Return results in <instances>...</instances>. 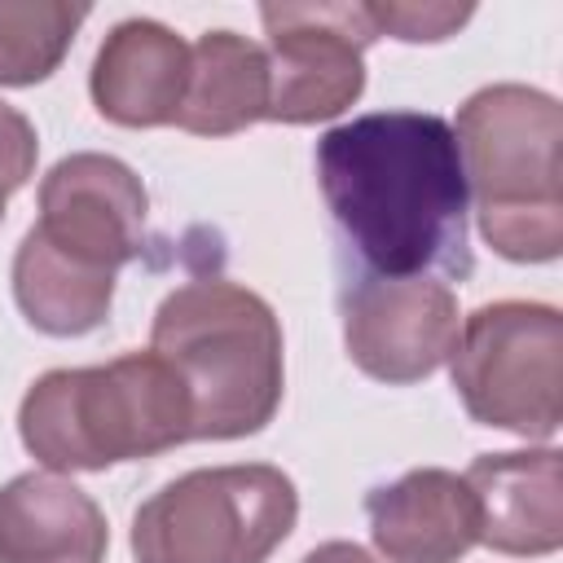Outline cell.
Segmentation results:
<instances>
[{
	"label": "cell",
	"instance_id": "ac0fdd59",
	"mask_svg": "<svg viewBox=\"0 0 563 563\" xmlns=\"http://www.w3.org/2000/svg\"><path fill=\"white\" fill-rule=\"evenodd\" d=\"M35 154H40V136L31 119L0 101V180L9 189H22L35 172Z\"/></svg>",
	"mask_w": 563,
	"mask_h": 563
},
{
	"label": "cell",
	"instance_id": "5bb4252c",
	"mask_svg": "<svg viewBox=\"0 0 563 563\" xmlns=\"http://www.w3.org/2000/svg\"><path fill=\"white\" fill-rule=\"evenodd\" d=\"M268 114L264 48L238 31H207L189 48V79L176 128L194 136H233Z\"/></svg>",
	"mask_w": 563,
	"mask_h": 563
},
{
	"label": "cell",
	"instance_id": "6da1fadb",
	"mask_svg": "<svg viewBox=\"0 0 563 563\" xmlns=\"http://www.w3.org/2000/svg\"><path fill=\"white\" fill-rule=\"evenodd\" d=\"M317 185L343 268L466 282V176L453 128L422 110H378L317 141Z\"/></svg>",
	"mask_w": 563,
	"mask_h": 563
},
{
	"label": "cell",
	"instance_id": "52a82bcc",
	"mask_svg": "<svg viewBox=\"0 0 563 563\" xmlns=\"http://www.w3.org/2000/svg\"><path fill=\"white\" fill-rule=\"evenodd\" d=\"M268 114L277 123H321L343 114L365 88L361 53L378 40L365 4H264Z\"/></svg>",
	"mask_w": 563,
	"mask_h": 563
},
{
	"label": "cell",
	"instance_id": "ffe728a7",
	"mask_svg": "<svg viewBox=\"0 0 563 563\" xmlns=\"http://www.w3.org/2000/svg\"><path fill=\"white\" fill-rule=\"evenodd\" d=\"M9 194H13V189H9L4 180H0V220H4V202H9Z\"/></svg>",
	"mask_w": 563,
	"mask_h": 563
},
{
	"label": "cell",
	"instance_id": "5b68a950",
	"mask_svg": "<svg viewBox=\"0 0 563 563\" xmlns=\"http://www.w3.org/2000/svg\"><path fill=\"white\" fill-rule=\"evenodd\" d=\"M299 519L295 479L268 462L202 466L132 515L136 563H268Z\"/></svg>",
	"mask_w": 563,
	"mask_h": 563
},
{
	"label": "cell",
	"instance_id": "4fadbf2b",
	"mask_svg": "<svg viewBox=\"0 0 563 563\" xmlns=\"http://www.w3.org/2000/svg\"><path fill=\"white\" fill-rule=\"evenodd\" d=\"M101 506L57 471H26L0 488V563H101Z\"/></svg>",
	"mask_w": 563,
	"mask_h": 563
},
{
	"label": "cell",
	"instance_id": "8992f818",
	"mask_svg": "<svg viewBox=\"0 0 563 563\" xmlns=\"http://www.w3.org/2000/svg\"><path fill=\"white\" fill-rule=\"evenodd\" d=\"M559 356L563 317L550 303L501 299L475 308L449 352L453 391L484 427L523 440L559 435Z\"/></svg>",
	"mask_w": 563,
	"mask_h": 563
},
{
	"label": "cell",
	"instance_id": "e0dca14e",
	"mask_svg": "<svg viewBox=\"0 0 563 563\" xmlns=\"http://www.w3.org/2000/svg\"><path fill=\"white\" fill-rule=\"evenodd\" d=\"M369 22L378 35H396L405 44H435V40H449L457 26L471 22V4H444V0H374L365 4Z\"/></svg>",
	"mask_w": 563,
	"mask_h": 563
},
{
	"label": "cell",
	"instance_id": "ba28073f",
	"mask_svg": "<svg viewBox=\"0 0 563 563\" xmlns=\"http://www.w3.org/2000/svg\"><path fill=\"white\" fill-rule=\"evenodd\" d=\"M339 317L352 365L391 387L435 374L462 330L457 295L435 277H378L343 268Z\"/></svg>",
	"mask_w": 563,
	"mask_h": 563
},
{
	"label": "cell",
	"instance_id": "3957f363",
	"mask_svg": "<svg viewBox=\"0 0 563 563\" xmlns=\"http://www.w3.org/2000/svg\"><path fill=\"white\" fill-rule=\"evenodd\" d=\"M457 158L484 242L515 264L563 251V110L528 84H488L457 110Z\"/></svg>",
	"mask_w": 563,
	"mask_h": 563
},
{
	"label": "cell",
	"instance_id": "8fae6325",
	"mask_svg": "<svg viewBox=\"0 0 563 563\" xmlns=\"http://www.w3.org/2000/svg\"><path fill=\"white\" fill-rule=\"evenodd\" d=\"M369 537L387 563H457L479 541L475 497L462 475L418 466L365 497Z\"/></svg>",
	"mask_w": 563,
	"mask_h": 563
},
{
	"label": "cell",
	"instance_id": "7a4b0ae2",
	"mask_svg": "<svg viewBox=\"0 0 563 563\" xmlns=\"http://www.w3.org/2000/svg\"><path fill=\"white\" fill-rule=\"evenodd\" d=\"M150 352L176 369L189 396L194 440L255 435L282 405V325L238 282L198 277L176 286L154 312Z\"/></svg>",
	"mask_w": 563,
	"mask_h": 563
},
{
	"label": "cell",
	"instance_id": "9c48e42d",
	"mask_svg": "<svg viewBox=\"0 0 563 563\" xmlns=\"http://www.w3.org/2000/svg\"><path fill=\"white\" fill-rule=\"evenodd\" d=\"M145 185L114 154H70L40 185V220L31 224L62 255L119 273L145 242Z\"/></svg>",
	"mask_w": 563,
	"mask_h": 563
},
{
	"label": "cell",
	"instance_id": "30bf717a",
	"mask_svg": "<svg viewBox=\"0 0 563 563\" xmlns=\"http://www.w3.org/2000/svg\"><path fill=\"white\" fill-rule=\"evenodd\" d=\"M185 79L189 44L154 18H128L101 40L88 88L101 119L119 128H163L176 123Z\"/></svg>",
	"mask_w": 563,
	"mask_h": 563
},
{
	"label": "cell",
	"instance_id": "d6986e66",
	"mask_svg": "<svg viewBox=\"0 0 563 563\" xmlns=\"http://www.w3.org/2000/svg\"><path fill=\"white\" fill-rule=\"evenodd\" d=\"M303 563H378V559L369 550L352 545V541H325L312 554H303Z\"/></svg>",
	"mask_w": 563,
	"mask_h": 563
},
{
	"label": "cell",
	"instance_id": "277c9868",
	"mask_svg": "<svg viewBox=\"0 0 563 563\" xmlns=\"http://www.w3.org/2000/svg\"><path fill=\"white\" fill-rule=\"evenodd\" d=\"M189 427V396L154 352H128L88 369H48L26 387L18 409V435L48 471H106L154 457L194 440Z\"/></svg>",
	"mask_w": 563,
	"mask_h": 563
},
{
	"label": "cell",
	"instance_id": "7c38bea8",
	"mask_svg": "<svg viewBox=\"0 0 563 563\" xmlns=\"http://www.w3.org/2000/svg\"><path fill=\"white\" fill-rule=\"evenodd\" d=\"M462 479L475 497L479 541L488 550H497V554H554L563 545L559 449L479 453Z\"/></svg>",
	"mask_w": 563,
	"mask_h": 563
},
{
	"label": "cell",
	"instance_id": "2e32d148",
	"mask_svg": "<svg viewBox=\"0 0 563 563\" xmlns=\"http://www.w3.org/2000/svg\"><path fill=\"white\" fill-rule=\"evenodd\" d=\"M84 18H88V4L0 0V84L26 88L48 79L62 66Z\"/></svg>",
	"mask_w": 563,
	"mask_h": 563
},
{
	"label": "cell",
	"instance_id": "9a60e30c",
	"mask_svg": "<svg viewBox=\"0 0 563 563\" xmlns=\"http://www.w3.org/2000/svg\"><path fill=\"white\" fill-rule=\"evenodd\" d=\"M13 299L22 317L53 339H75L97 330L114 303V273L88 268L26 229L13 255Z\"/></svg>",
	"mask_w": 563,
	"mask_h": 563
}]
</instances>
